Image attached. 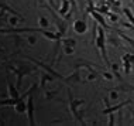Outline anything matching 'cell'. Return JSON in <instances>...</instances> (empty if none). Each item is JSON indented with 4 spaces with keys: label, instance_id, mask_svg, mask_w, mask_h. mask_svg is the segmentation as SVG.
<instances>
[{
    "label": "cell",
    "instance_id": "obj_1",
    "mask_svg": "<svg viewBox=\"0 0 134 126\" xmlns=\"http://www.w3.org/2000/svg\"><path fill=\"white\" fill-rule=\"evenodd\" d=\"M95 44H96L97 48H99L100 55H102V58L104 60V62H106V67H110V61L107 58V51H106V35H104V28L103 27L97 28V35H96Z\"/></svg>",
    "mask_w": 134,
    "mask_h": 126
},
{
    "label": "cell",
    "instance_id": "obj_2",
    "mask_svg": "<svg viewBox=\"0 0 134 126\" xmlns=\"http://www.w3.org/2000/svg\"><path fill=\"white\" fill-rule=\"evenodd\" d=\"M89 12H90V14L93 16V19H95L96 23H99V24H100V26H102L103 28H110V30H113V28H111V27H109V26H107V23L104 21L103 14H102V13H99L97 10L93 9V3H92V4H90V7H89Z\"/></svg>",
    "mask_w": 134,
    "mask_h": 126
},
{
    "label": "cell",
    "instance_id": "obj_3",
    "mask_svg": "<svg viewBox=\"0 0 134 126\" xmlns=\"http://www.w3.org/2000/svg\"><path fill=\"white\" fill-rule=\"evenodd\" d=\"M27 115H28V120H30V125H34V96H32V92L28 93Z\"/></svg>",
    "mask_w": 134,
    "mask_h": 126
},
{
    "label": "cell",
    "instance_id": "obj_4",
    "mask_svg": "<svg viewBox=\"0 0 134 126\" xmlns=\"http://www.w3.org/2000/svg\"><path fill=\"white\" fill-rule=\"evenodd\" d=\"M74 30L76 34H85L88 31V24L85 20H76L74 23Z\"/></svg>",
    "mask_w": 134,
    "mask_h": 126
},
{
    "label": "cell",
    "instance_id": "obj_5",
    "mask_svg": "<svg viewBox=\"0 0 134 126\" xmlns=\"http://www.w3.org/2000/svg\"><path fill=\"white\" fill-rule=\"evenodd\" d=\"M130 102H131V101H126V102H121V103H119V105H116V106H109L107 109H104V111H103V113H110V112H116V111H120L123 106L129 105Z\"/></svg>",
    "mask_w": 134,
    "mask_h": 126
},
{
    "label": "cell",
    "instance_id": "obj_6",
    "mask_svg": "<svg viewBox=\"0 0 134 126\" xmlns=\"http://www.w3.org/2000/svg\"><path fill=\"white\" fill-rule=\"evenodd\" d=\"M71 10V7H69V0H62V6H61V9L58 10L61 16H66V13Z\"/></svg>",
    "mask_w": 134,
    "mask_h": 126
},
{
    "label": "cell",
    "instance_id": "obj_7",
    "mask_svg": "<svg viewBox=\"0 0 134 126\" xmlns=\"http://www.w3.org/2000/svg\"><path fill=\"white\" fill-rule=\"evenodd\" d=\"M123 68H124V72L126 74H129L130 71H131V65H133V62H130V61L127 60V58H124V57H123Z\"/></svg>",
    "mask_w": 134,
    "mask_h": 126
},
{
    "label": "cell",
    "instance_id": "obj_8",
    "mask_svg": "<svg viewBox=\"0 0 134 126\" xmlns=\"http://www.w3.org/2000/svg\"><path fill=\"white\" fill-rule=\"evenodd\" d=\"M123 13L126 14V17H127V19L130 20V23L134 26V14H133L131 10H130V9H124V10H123Z\"/></svg>",
    "mask_w": 134,
    "mask_h": 126
},
{
    "label": "cell",
    "instance_id": "obj_9",
    "mask_svg": "<svg viewBox=\"0 0 134 126\" xmlns=\"http://www.w3.org/2000/svg\"><path fill=\"white\" fill-rule=\"evenodd\" d=\"M96 10H97L99 13H102V14H107V13H109V10H110V7H109L107 4H102V6L97 7Z\"/></svg>",
    "mask_w": 134,
    "mask_h": 126
},
{
    "label": "cell",
    "instance_id": "obj_10",
    "mask_svg": "<svg viewBox=\"0 0 134 126\" xmlns=\"http://www.w3.org/2000/svg\"><path fill=\"white\" fill-rule=\"evenodd\" d=\"M40 26H41V27H48L49 26L48 20H47L45 17H41V19H40Z\"/></svg>",
    "mask_w": 134,
    "mask_h": 126
},
{
    "label": "cell",
    "instance_id": "obj_11",
    "mask_svg": "<svg viewBox=\"0 0 134 126\" xmlns=\"http://www.w3.org/2000/svg\"><path fill=\"white\" fill-rule=\"evenodd\" d=\"M119 34H120V37H121V38H124L126 41H127V43H130V44H131V45L134 47V40H133V38H129V37H126V35L123 34V33H120V31H119Z\"/></svg>",
    "mask_w": 134,
    "mask_h": 126
},
{
    "label": "cell",
    "instance_id": "obj_12",
    "mask_svg": "<svg viewBox=\"0 0 134 126\" xmlns=\"http://www.w3.org/2000/svg\"><path fill=\"white\" fill-rule=\"evenodd\" d=\"M107 14H109V17H110V20H111V21H113V23H114V21H117V20H119V17H117V14H113V13H110V12H109Z\"/></svg>",
    "mask_w": 134,
    "mask_h": 126
},
{
    "label": "cell",
    "instance_id": "obj_13",
    "mask_svg": "<svg viewBox=\"0 0 134 126\" xmlns=\"http://www.w3.org/2000/svg\"><path fill=\"white\" fill-rule=\"evenodd\" d=\"M109 115H110V119H109V125H113V123H114V115L111 113V112L109 113Z\"/></svg>",
    "mask_w": 134,
    "mask_h": 126
},
{
    "label": "cell",
    "instance_id": "obj_14",
    "mask_svg": "<svg viewBox=\"0 0 134 126\" xmlns=\"http://www.w3.org/2000/svg\"><path fill=\"white\" fill-rule=\"evenodd\" d=\"M103 77L107 78V80H111V78H113V75H111V74H107V72H103Z\"/></svg>",
    "mask_w": 134,
    "mask_h": 126
},
{
    "label": "cell",
    "instance_id": "obj_15",
    "mask_svg": "<svg viewBox=\"0 0 134 126\" xmlns=\"http://www.w3.org/2000/svg\"><path fill=\"white\" fill-rule=\"evenodd\" d=\"M116 96H117V93H116V92H114V89H113V92H111V98L116 99Z\"/></svg>",
    "mask_w": 134,
    "mask_h": 126
},
{
    "label": "cell",
    "instance_id": "obj_16",
    "mask_svg": "<svg viewBox=\"0 0 134 126\" xmlns=\"http://www.w3.org/2000/svg\"><path fill=\"white\" fill-rule=\"evenodd\" d=\"M131 70L134 71V62H133V65H131Z\"/></svg>",
    "mask_w": 134,
    "mask_h": 126
}]
</instances>
